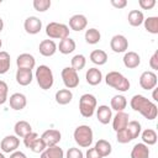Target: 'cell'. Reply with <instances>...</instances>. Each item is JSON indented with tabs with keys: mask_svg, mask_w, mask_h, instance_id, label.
<instances>
[{
	"mask_svg": "<svg viewBox=\"0 0 158 158\" xmlns=\"http://www.w3.org/2000/svg\"><path fill=\"white\" fill-rule=\"evenodd\" d=\"M110 48L115 53H123L128 48V41L123 35H115L110 41Z\"/></svg>",
	"mask_w": 158,
	"mask_h": 158,
	"instance_id": "cell-10",
	"label": "cell"
},
{
	"mask_svg": "<svg viewBox=\"0 0 158 158\" xmlns=\"http://www.w3.org/2000/svg\"><path fill=\"white\" fill-rule=\"evenodd\" d=\"M74 141L79 147L83 148H89L93 143V138H94V133L90 126L88 125H80L74 130L73 133Z\"/></svg>",
	"mask_w": 158,
	"mask_h": 158,
	"instance_id": "cell-4",
	"label": "cell"
},
{
	"mask_svg": "<svg viewBox=\"0 0 158 158\" xmlns=\"http://www.w3.org/2000/svg\"><path fill=\"white\" fill-rule=\"evenodd\" d=\"M122 60H123L125 67L128 68V69H135L141 64V57L138 56V53H136L133 51L126 52Z\"/></svg>",
	"mask_w": 158,
	"mask_h": 158,
	"instance_id": "cell-18",
	"label": "cell"
},
{
	"mask_svg": "<svg viewBox=\"0 0 158 158\" xmlns=\"http://www.w3.org/2000/svg\"><path fill=\"white\" fill-rule=\"evenodd\" d=\"M40 158H48V157H47V154H46L44 152H42V153H41V156H40Z\"/></svg>",
	"mask_w": 158,
	"mask_h": 158,
	"instance_id": "cell-50",
	"label": "cell"
},
{
	"mask_svg": "<svg viewBox=\"0 0 158 158\" xmlns=\"http://www.w3.org/2000/svg\"><path fill=\"white\" fill-rule=\"evenodd\" d=\"M46 148H47V146H46V143L43 142V139H42L41 137H38V138L31 144V147H30V149H31L33 153H42V152H44Z\"/></svg>",
	"mask_w": 158,
	"mask_h": 158,
	"instance_id": "cell-38",
	"label": "cell"
},
{
	"mask_svg": "<svg viewBox=\"0 0 158 158\" xmlns=\"http://www.w3.org/2000/svg\"><path fill=\"white\" fill-rule=\"evenodd\" d=\"M38 137H40V136H38L36 132H30L28 135H26V136L23 137V144H25L27 148H30L31 144H32Z\"/></svg>",
	"mask_w": 158,
	"mask_h": 158,
	"instance_id": "cell-42",
	"label": "cell"
},
{
	"mask_svg": "<svg viewBox=\"0 0 158 158\" xmlns=\"http://www.w3.org/2000/svg\"><path fill=\"white\" fill-rule=\"evenodd\" d=\"M62 80L63 84L65 85V89H74L79 85V75L78 72L74 70L72 67H65L62 69Z\"/></svg>",
	"mask_w": 158,
	"mask_h": 158,
	"instance_id": "cell-7",
	"label": "cell"
},
{
	"mask_svg": "<svg viewBox=\"0 0 158 158\" xmlns=\"http://www.w3.org/2000/svg\"><path fill=\"white\" fill-rule=\"evenodd\" d=\"M16 81L19 85L21 86H26L28 84L32 83V79H33V74H32V70H27V69H17L16 70Z\"/></svg>",
	"mask_w": 158,
	"mask_h": 158,
	"instance_id": "cell-21",
	"label": "cell"
},
{
	"mask_svg": "<svg viewBox=\"0 0 158 158\" xmlns=\"http://www.w3.org/2000/svg\"><path fill=\"white\" fill-rule=\"evenodd\" d=\"M127 106V99L123 95H115L112 96L111 101H110V109L115 110V111H123Z\"/></svg>",
	"mask_w": 158,
	"mask_h": 158,
	"instance_id": "cell-27",
	"label": "cell"
},
{
	"mask_svg": "<svg viewBox=\"0 0 158 158\" xmlns=\"http://www.w3.org/2000/svg\"><path fill=\"white\" fill-rule=\"evenodd\" d=\"M130 105L135 111L139 112L147 120H154L157 117V114H158L157 105L143 95H139V94L133 95L130 101Z\"/></svg>",
	"mask_w": 158,
	"mask_h": 158,
	"instance_id": "cell-1",
	"label": "cell"
},
{
	"mask_svg": "<svg viewBox=\"0 0 158 158\" xmlns=\"http://www.w3.org/2000/svg\"><path fill=\"white\" fill-rule=\"evenodd\" d=\"M65 158H84V154H83V152H81L79 148L72 147V148H69V149L67 151Z\"/></svg>",
	"mask_w": 158,
	"mask_h": 158,
	"instance_id": "cell-41",
	"label": "cell"
},
{
	"mask_svg": "<svg viewBox=\"0 0 158 158\" xmlns=\"http://www.w3.org/2000/svg\"><path fill=\"white\" fill-rule=\"evenodd\" d=\"M141 137H142V143L147 144V146H153L157 143V139H158V136H157V132L153 130V128H146L142 133H141Z\"/></svg>",
	"mask_w": 158,
	"mask_h": 158,
	"instance_id": "cell-30",
	"label": "cell"
},
{
	"mask_svg": "<svg viewBox=\"0 0 158 158\" xmlns=\"http://www.w3.org/2000/svg\"><path fill=\"white\" fill-rule=\"evenodd\" d=\"M44 153L47 154L48 158H64V152L58 144L52 146V147H47L44 149Z\"/></svg>",
	"mask_w": 158,
	"mask_h": 158,
	"instance_id": "cell-36",
	"label": "cell"
},
{
	"mask_svg": "<svg viewBox=\"0 0 158 158\" xmlns=\"http://www.w3.org/2000/svg\"><path fill=\"white\" fill-rule=\"evenodd\" d=\"M10 158H27V157H26V154H25L23 152H21V151H15V152H12V153L10 154Z\"/></svg>",
	"mask_w": 158,
	"mask_h": 158,
	"instance_id": "cell-47",
	"label": "cell"
},
{
	"mask_svg": "<svg viewBox=\"0 0 158 158\" xmlns=\"http://www.w3.org/2000/svg\"><path fill=\"white\" fill-rule=\"evenodd\" d=\"M85 158H102L100 154H99V152L93 147V148H88V151H86V153H85Z\"/></svg>",
	"mask_w": 158,
	"mask_h": 158,
	"instance_id": "cell-45",
	"label": "cell"
},
{
	"mask_svg": "<svg viewBox=\"0 0 158 158\" xmlns=\"http://www.w3.org/2000/svg\"><path fill=\"white\" fill-rule=\"evenodd\" d=\"M94 148L99 152V154H100L102 158L109 157V156L111 154V152H112L111 143H110L109 141H106V139H99V141L95 143Z\"/></svg>",
	"mask_w": 158,
	"mask_h": 158,
	"instance_id": "cell-28",
	"label": "cell"
},
{
	"mask_svg": "<svg viewBox=\"0 0 158 158\" xmlns=\"http://www.w3.org/2000/svg\"><path fill=\"white\" fill-rule=\"evenodd\" d=\"M9 102H10V107H11L12 110L20 111V110H22V109L26 107V105H27V99H26V96H25L23 94H21V93H15V94H12V95L10 96Z\"/></svg>",
	"mask_w": 158,
	"mask_h": 158,
	"instance_id": "cell-15",
	"label": "cell"
},
{
	"mask_svg": "<svg viewBox=\"0 0 158 158\" xmlns=\"http://www.w3.org/2000/svg\"><path fill=\"white\" fill-rule=\"evenodd\" d=\"M111 5L120 10L127 6V0H111Z\"/></svg>",
	"mask_w": 158,
	"mask_h": 158,
	"instance_id": "cell-46",
	"label": "cell"
},
{
	"mask_svg": "<svg viewBox=\"0 0 158 158\" xmlns=\"http://www.w3.org/2000/svg\"><path fill=\"white\" fill-rule=\"evenodd\" d=\"M85 79H86V83L89 85L95 86V85H98V84L101 83V80H102V73H101L100 69H98L95 67L89 68L86 70V73H85Z\"/></svg>",
	"mask_w": 158,
	"mask_h": 158,
	"instance_id": "cell-19",
	"label": "cell"
},
{
	"mask_svg": "<svg viewBox=\"0 0 158 158\" xmlns=\"http://www.w3.org/2000/svg\"><path fill=\"white\" fill-rule=\"evenodd\" d=\"M7 93H9V86L4 80H0V105L5 104L7 101Z\"/></svg>",
	"mask_w": 158,
	"mask_h": 158,
	"instance_id": "cell-40",
	"label": "cell"
},
{
	"mask_svg": "<svg viewBox=\"0 0 158 158\" xmlns=\"http://www.w3.org/2000/svg\"><path fill=\"white\" fill-rule=\"evenodd\" d=\"M0 158H5V156H4V153H1V152H0Z\"/></svg>",
	"mask_w": 158,
	"mask_h": 158,
	"instance_id": "cell-51",
	"label": "cell"
},
{
	"mask_svg": "<svg viewBox=\"0 0 158 158\" xmlns=\"http://www.w3.org/2000/svg\"><path fill=\"white\" fill-rule=\"evenodd\" d=\"M143 25H144V28L147 32H149L152 35L158 33V17L157 16H149V17L144 19Z\"/></svg>",
	"mask_w": 158,
	"mask_h": 158,
	"instance_id": "cell-32",
	"label": "cell"
},
{
	"mask_svg": "<svg viewBox=\"0 0 158 158\" xmlns=\"http://www.w3.org/2000/svg\"><path fill=\"white\" fill-rule=\"evenodd\" d=\"M131 158H149V148L144 143H136L131 151Z\"/></svg>",
	"mask_w": 158,
	"mask_h": 158,
	"instance_id": "cell-23",
	"label": "cell"
},
{
	"mask_svg": "<svg viewBox=\"0 0 158 158\" xmlns=\"http://www.w3.org/2000/svg\"><path fill=\"white\" fill-rule=\"evenodd\" d=\"M70 63H72V68H73L74 70L79 72V70H81V69L85 67L86 59H85V57H84L83 54H75V56L72 58Z\"/></svg>",
	"mask_w": 158,
	"mask_h": 158,
	"instance_id": "cell-35",
	"label": "cell"
},
{
	"mask_svg": "<svg viewBox=\"0 0 158 158\" xmlns=\"http://www.w3.org/2000/svg\"><path fill=\"white\" fill-rule=\"evenodd\" d=\"M116 139H117L118 143H123V144L132 141V138H131V136H130V133L127 132L126 128H123V130L116 132Z\"/></svg>",
	"mask_w": 158,
	"mask_h": 158,
	"instance_id": "cell-39",
	"label": "cell"
},
{
	"mask_svg": "<svg viewBox=\"0 0 158 158\" xmlns=\"http://www.w3.org/2000/svg\"><path fill=\"white\" fill-rule=\"evenodd\" d=\"M11 65L10 54L6 51H0V74H5L9 72Z\"/></svg>",
	"mask_w": 158,
	"mask_h": 158,
	"instance_id": "cell-33",
	"label": "cell"
},
{
	"mask_svg": "<svg viewBox=\"0 0 158 158\" xmlns=\"http://www.w3.org/2000/svg\"><path fill=\"white\" fill-rule=\"evenodd\" d=\"M57 49L62 54H69V53L74 52V49H75V41L72 40L70 37H67L59 42V44L57 46Z\"/></svg>",
	"mask_w": 158,
	"mask_h": 158,
	"instance_id": "cell-25",
	"label": "cell"
},
{
	"mask_svg": "<svg viewBox=\"0 0 158 158\" xmlns=\"http://www.w3.org/2000/svg\"><path fill=\"white\" fill-rule=\"evenodd\" d=\"M153 90H154V91H153V99L157 101V100H158V98H157V90H158V89H156V88H154Z\"/></svg>",
	"mask_w": 158,
	"mask_h": 158,
	"instance_id": "cell-48",
	"label": "cell"
},
{
	"mask_svg": "<svg viewBox=\"0 0 158 158\" xmlns=\"http://www.w3.org/2000/svg\"><path fill=\"white\" fill-rule=\"evenodd\" d=\"M16 65H17V69L32 70L35 68V65H36V59L30 53H21L16 58Z\"/></svg>",
	"mask_w": 158,
	"mask_h": 158,
	"instance_id": "cell-11",
	"label": "cell"
},
{
	"mask_svg": "<svg viewBox=\"0 0 158 158\" xmlns=\"http://www.w3.org/2000/svg\"><path fill=\"white\" fill-rule=\"evenodd\" d=\"M157 83L158 80H157V75L154 72L146 70L139 77V85L144 90H153L157 86Z\"/></svg>",
	"mask_w": 158,
	"mask_h": 158,
	"instance_id": "cell-9",
	"label": "cell"
},
{
	"mask_svg": "<svg viewBox=\"0 0 158 158\" xmlns=\"http://www.w3.org/2000/svg\"><path fill=\"white\" fill-rule=\"evenodd\" d=\"M14 131H15V136L23 138L26 135H28L30 132H32V127H31V125H30L27 121L21 120V121H17V122L15 123Z\"/></svg>",
	"mask_w": 158,
	"mask_h": 158,
	"instance_id": "cell-22",
	"label": "cell"
},
{
	"mask_svg": "<svg viewBox=\"0 0 158 158\" xmlns=\"http://www.w3.org/2000/svg\"><path fill=\"white\" fill-rule=\"evenodd\" d=\"M128 118H130V116H128L127 112H125V111L116 112V115L111 118L112 120V128H114V131L118 132V131L126 128L127 125H128Z\"/></svg>",
	"mask_w": 158,
	"mask_h": 158,
	"instance_id": "cell-13",
	"label": "cell"
},
{
	"mask_svg": "<svg viewBox=\"0 0 158 158\" xmlns=\"http://www.w3.org/2000/svg\"><path fill=\"white\" fill-rule=\"evenodd\" d=\"M90 60L96 65H104L107 62V53L102 49H94L90 53Z\"/></svg>",
	"mask_w": 158,
	"mask_h": 158,
	"instance_id": "cell-29",
	"label": "cell"
},
{
	"mask_svg": "<svg viewBox=\"0 0 158 158\" xmlns=\"http://www.w3.org/2000/svg\"><path fill=\"white\" fill-rule=\"evenodd\" d=\"M38 51L43 57H52L57 52V44L53 40H43L38 46Z\"/></svg>",
	"mask_w": 158,
	"mask_h": 158,
	"instance_id": "cell-17",
	"label": "cell"
},
{
	"mask_svg": "<svg viewBox=\"0 0 158 158\" xmlns=\"http://www.w3.org/2000/svg\"><path fill=\"white\" fill-rule=\"evenodd\" d=\"M19 146H20V139L15 135L5 136L0 142V149L4 153H12V152L17 151Z\"/></svg>",
	"mask_w": 158,
	"mask_h": 158,
	"instance_id": "cell-8",
	"label": "cell"
},
{
	"mask_svg": "<svg viewBox=\"0 0 158 158\" xmlns=\"http://www.w3.org/2000/svg\"><path fill=\"white\" fill-rule=\"evenodd\" d=\"M149 67L153 69V70H158V51H156L151 59H149Z\"/></svg>",
	"mask_w": 158,
	"mask_h": 158,
	"instance_id": "cell-44",
	"label": "cell"
},
{
	"mask_svg": "<svg viewBox=\"0 0 158 158\" xmlns=\"http://www.w3.org/2000/svg\"><path fill=\"white\" fill-rule=\"evenodd\" d=\"M96 117L100 123L107 125L112 118V110L107 105H100L96 107Z\"/></svg>",
	"mask_w": 158,
	"mask_h": 158,
	"instance_id": "cell-20",
	"label": "cell"
},
{
	"mask_svg": "<svg viewBox=\"0 0 158 158\" xmlns=\"http://www.w3.org/2000/svg\"><path fill=\"white\" fill-rule=\"evenodd\" d=\"M126 130H127V132L130 133L131 138H132V139H135V138H137V137L141 135L142 126H141V123H139L138 121L132 120V121H128V125H127Z\"/></svg>",
	"mask_w": 158,
	"mask_h": 158,
	"instance_id": "cell-34",
	"label": "cell"
},
{
	"mask_svg": "<svg viewBox=\"0 0 158 158\" xmlns=\"http://www.w3.org/2000/svg\"><path fill=\"white\" fill-rule=\"evenodd\" d=\"M1 46H2V41L0 40V48H1Z\"/></svg>",
	"mask_w": 158,
	"mask_h": 158,
	"instance_id": "cell-52",
	"label": "cell"
},
{
	"mask_svg": "<svg viewBox=\"0 0 158 158\" xmlns=\"http://www.w3.org/2000/svg\"><path fill=\"white\" fill-rule=\"evenodd\" d=\"M88 25V20L84 15L81 14H77V15H73L70 19H69V27L70 30L73 31H83Z\"/></svg>",
	"mask_w": 158,
	"mask_h": 158,
	"instance_id": "cell-16",
	"label": "cell"
},
{
	"mask_svg": "<svg viewBox=\"0 0 158 158\" xmlns=\"http://www.w3.org/2000/svg\"><path fill=\"white\" fill-rule=\"evenodd\" d=\"M105 83L114 88L115 90H118V91H127L131 86L130 84V80L120 72H116V70H112V72H109L105 77Z\"/></svg>",
	"mask_w": 158,
	"mask_h": 158,
	"instance_id": "cell-2",
	"label": "cell"
},
{
	"mask_svg": "<svg viewBox=\"0 0 158 158\" xmlns=\"http://www.w3.org/2000/svg\"><path fill=\"white\" fill-rule=\"evenodd\" d=\"M84 37H85V42L86 43H89V44H96L101 40V33L96 28H89V30L85 31Z\"/></svg>",
	"mask_w": 158,
	"mask_h": 158,
	"instance_id": "cell-31",
	"label": "cell"
},
{
	"mask_svg": "<svg viewBox=\"0 0 158 158\" xmlns=\"http://www.w3.org/2000/svg\"><path fill=\"white\" fill-rule=\"evenodd\" d=\"M127 20H128V23L133 27H138L143 23L144 21V15L141 10H131L128 12V16H127Z\"/></svg>",
	"mask_w": 158,
	"mask_h": 158,
	"instance_id": "cell-24",
	"label": "cell"
},
{
	"mask_svg": "<svg viewBox=\"0 0 158 158\" xmlns=\"http://www.w3.org/2000/svg\"><path fill=\"white\" fill-rule=\"evenodd\" d=\"M2 28H4V21H2V19L0 17V32L2 31Z\"/></svg>",
	"mask_w": 158,
	"mask_h": 158,
	"instance_id": "cell-49",
	"label": "cell"
},
{
	"mask_svg": "<svg viewBox=\"0 0 158 158\" xmlns=\"http://www.w3.org/2000/svg\"><path fill=\"white\" fill-rule=\"evenodd\" d=\"M32 5H33V7H35L36 11L44 12V11H47L51 7L52 2H51V0H33V4Z\"/></svg>",
	"mask_w": 158,
	"mask_h": 158,
	"instance_id": "cell-37",
	"label": "cell"
},
{
	"mask_svg": "<svg viewBox=\"0 0 158 158\" xmlns=\"http://www.w3.org/2000/svg\"><path fill=\"white\" fill-rule=\"evenodd\" d=\"M41 138L43 139V142L46 143L47 147H52V146H57L62 138V135L58 130H47L42 133Z\"/></svg>",
	"mask_w": 158,
	"mask_h": 158,
	"instance_id": "cell-14",
	"label": "cell"
},
{
	"mask_svg": "<svg viewBox=\"0 0 158 158\" xmlns=\"http://www.w3.org/2000/svg\"><path fill=\"white\" fill-rule=\"evenodd\" d=\"M23 28L30 35H37L42 30V21L36 16H28L23 22Z\"/></svg>",
	"mask_w": 158,
	"mask_h": 158,
	"instance_id": "cell-12",
	"label": "cell"
},
{
	"mask_svg": "<svg viewBox=\"0 0 158 158\" xmlns=\"http://www.w3.org/2000/svg\"><path fill=\"white\" fill-rule=\"evenodd\" d=\"M35 78L37 80V84L41 89L43 90H48L53 86V83H54V77H53V72L52 69L46 65V64H42L40 65L37 69H36V73H35Z\"/></svg>",
	"mask_w": 158,
	"mask_h": 158,
	"instance_id": "cell-3",
	"label": "cell"
},
{
	"mask_svg": "<svg viewBox=\"0 0 158 158\" xmlns=\"http://www.w3.org/2000/svg\"><path fill=\"white\" fill-rule=\"evenodd\" d=\"M96 98L93 94H83L79 99V111L83 117H91L96 110Z\"/></svg>",
	"mask_w": 158,
	"mask_h": 158,
	"instance_id": "cell-5",
	"label": "cell"
},
{
	"mask_svg": "<svg viewBox=\"0 0 158 158\" xmlns=\"http://www.w3.org/2000/svg\"><path fill=\"white\" fill-rule=\"evenodd\" d=\"M54 99L57 101V104L59 105H67L72 101L73 99V93L69 90V89H59L56 95H54Z\"/></svg>",
	"mask_w": 158,
	"mask_h": 158,
	"instance_id": "cell-26",
	"label": "cell"
},
{
	"mask_svg": "<svg viewBox=\"0 0 158 158\" xmlns=\"http://www.w3.org/2000/svg\"><path fill=\"white\" fill-rule=\"evenodd\" d=\"M46 35L49 40H64L69 37V27L59 22H49L46 26Z\"/></svg>",
	"mask_w": 158,
	"mask_h": 158,
	"instance_id": "cell-6",
	"label": "cell"
},
{
	"mask_svg": "<svg viewBox=\"0 0 158 158\" xmlns=\"http://www.w3.org/2000/svg\"><path fill=\"white\" fill-rule=\"evenodd\" d=\"M138 5L143 10H151V9H153L156 6V0H139Z\"/></svg>",
	"mask_w": 158,
	"mask_h": 158,
	"instance_id": "cell-43",
	"label": "cell"
}]
</instances>
